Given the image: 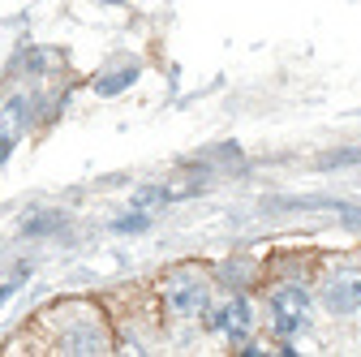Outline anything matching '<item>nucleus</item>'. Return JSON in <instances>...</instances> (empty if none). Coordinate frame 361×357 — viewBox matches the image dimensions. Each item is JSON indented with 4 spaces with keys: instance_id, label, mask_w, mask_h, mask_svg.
Listing matches in <instances>:
<instances>
[{
    "instance_id": "nucleus-1",
    "label": "nucleus",
    "mask_w": 361,
    "mask_h": 357,
    "mask_svg": "<svg viewBox=\"0 0 361 357\" xmlns=\"http://www.w3.org/2000/svg\"><path fill=\"white\" fill-rule=\"evenodd\" d=\"M73 315H78V319H69V301H61V305L48 310V319H43V323H52V344H56V353H108L112 336H108V323H104V315H99V305L78 301Z\"/></svg>"
},
{
    "instance_id": "nucleus-2",
    "label": "nucleus",
    "mask_w": 361,
    "mask_h": 357,
    "mask_svg": "<svg viewBox=\"0 0 361 357\" xmlns=\"http://www.w3.org/2000/svg\"><path fill=\"white\" fill-rule=\"evenodd\" d=\"M164 301H168L172 315H180V319L207 315V310H211V284L202 280V272H194V267H180V272L164 276Z\"/></svg>"
},
{
    "instance_id": "nucleus-3",
    "label": "nucleus",
    "mask_w": 361,
    "mask_h": 357,
    "mask_svg": "<svg viewBox=\"0 0 361 357\" xmlns=\"http://www.w3.org/2000/svg\"><path fill=\"white\" fill-rule=\"evenodd\" d=\"M271 310H276V332H280V336H293V332H301V327H305L310 297H305V289L284 284V289L271 293Z\"/></svg>"
},
{
    "instance_id": "nucleus-4",
    "label": "nucleus",
    "mask_w": 361,
    "mask_h": 357,
    "mask_svg": "<svg viewBox=\"0 0 361 357\" xmlns=\"http://www.w3.org/2000/svg\"><path fill=\"white\" fill-rule=\"evenodd\" d=\"M323 305L331 315H357L361 310V272H336L323 289Z\"/></svg>"
},
{
    "instance_id": "nucleus-5",
    "label": "nucleus",
    "mask_w": 361,
    "mask_h": 357,
    "mask_svg": "<svg viewBox=\"0 0 361 357\" xmlns=\"http://www.w3.org/2000/svg\"><path fill=\"white\" fill-rule=\"evenodd\" d=\"M215 327L228 336V340H245V336H250V327H254L250 305H245L241 297H237V301H228V305H224L219 315H215Z\"/></svg>"
},
{
    "instance_id": "nucleus-6",
    "label": "nucleus",
    "mask_w": 361,
    "mask_h": 357,
    "mask_svg": "<svg viewBox=\"0 0 361 357\" xmlns=\"http://www.w3.org/2000/svg\"><path fill=\"white\" fill-rule=\"evenodd\" d=\"M138 82V65H125V69H112L108 78H99L95 82V95H121L125 86H133Z\"/></svg>"
},
{
    "instance_id": "nucleus-7",
    "label": "nucleus",
    "mask_w": 361,
    "mask_h": 357,
    "mask_svg": "<svg viewBox=\"0 0 361 357\" xmlns=\"http://www.w3.org/2000/svg\"><path fill=\"white\" fill-rule=\"evenodd\" d=\"M61 224H65V219H61L56 211H43V215L26 219V224H22V233H26V237H39V233H56Z\"/></svg>"
},
{
    "instance_id": "nucleus-8",
    "label": "nucleus",
    "mask_w": 361,
    "mask_h": 357,
    "mask_svg": "<svg viewBox=\"0 0 361 357\" xmlns=\"http://www.w3.org/2000/svg\"><path fill=\"white\" fill-rule=\"evenodd\" d=\"M344 164H361V147H348V151H331L319 159V168H344Z\"/></svg>"
},
{
    "instance_id": "nucleus-9",
    "label": "nucleus",
    "mask_w": 361,
    "mask_h": 357,
    "mask_svg": "<svg viewBox=\"0 0 361 357\" xmlns=\"http://www.w3.org/2000/svg\"><path fill=\"white\" fill-rule=\"evenodd\" d=\"M112 229H116V233H147V229H151V219H147V215H121Z\"/></svg>"
},
{
    "instance_id": "nucleus-10",
    "label": "nucleus",
    "mask_w": 361,
    "mask_h": 357,
    "mask_svg": "<svg viewBox=\"0 0 361 357\" xmlns=\"http://www.w3.org/2000/svg\"><path fill=\"white\" fill-rule=\"evenodd\" d=\"M30 108H35L30 99H9V112H5V121H9V125H26V121H30Z\"/></svg>"
},
{
    "instance_id": "nucleus-11",
    "label": "nucleus",
    "mask_w": 361,
    "mask_h": 357,
    "mask_svg": "<svg viewBox=\"0 0 361 357\" xmlns=\"http://www.w3.org/2000/svg\"><path fill=\"white\" fill-rule=\"evenodd\" d=\"M22 280H26V267H22V272H18V276H13V280L5 284V289H0V305H5V301H9V297H13V293L22 289Z\"/></svg>"
},
{
    "instance_id": "nucleus-12",
    "label": "nucleus",
    "mask_w": 361,
    "mask_h": 357,
    "mask_svg": "<svg viewBox=\"0 0 361 357\" xmlns=\"http://www.w3.org/2000/svg\"><path fill=\"white\" fill-rule=\"evenodd\" d=\"M9 151H13V143H9V138H0V164L9 159Z\"/></svg>"
},
{
    "instance_id": "nucleus-13",
    "label": "nucleus",
    "mask_w": 361,
    "mask_h": 357,
    "mask_svg": "<svg viewBox=\"0 0 361 357\" xmlns=\"http://www.w3.org/2000/svg\"><path fill=\"white\" fill-rule=\"evenodd\" d=\"M112 5H125V0H112Z\"/></svg>"
}]
</instances>
